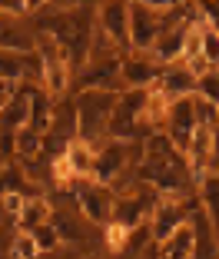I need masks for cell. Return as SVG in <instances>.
<instances>
[{
    "label": "cell",
    "instance_id": "cell-9",
    "mask_svg": "<svg viewBox=\"0 0 219 259\" xmlns=\"http://www.w3.org/2000/svg\"><path fill=\"white\" fill-rule=\"evenodd\" d=\"M129 236H133V229H129V226L110 220V223L103 226V246H106V252H110V256H120V252H126V249H129Z\"/></svg>",
    "mask_w": 219,
    "mask_h": 259
},
{
    "label": "cell",
    "instance_id": "cell-16",
    "mask_svg": "<svg viewBox=\"0 0 219 259\" xmlns=\"http://www.w3.org/2000/svg\"><path fill=\"white\" fill-rule=\"evenodd\" d=\"M0 10L4 14H14V17H23L27 14V0H0Z\"/></svg>",
    "mask_w": 219,
    "mask_h": 259
},
{
    "label": "cell",
    "instance_id": "cell-14",
    "mask_svg": "<svg viewBox=\"0 0 219 259\" xmlns=\"http://www.w3.org/2000/svg\"><path fill=\"white\" fill-rule=\"evenodd\" d=\"M23 206H27V196H23V193H14V190H0V213H7L10 220H17Z\"/></svg>",
    "mask_w": 219,
    "mask_h": 259
},
{
    "label": "cell",
    "instance_id": "cell-12",
    "mask_svg": "<svg viewBox=\"0 0 219 259\" xmlns=\"http://www.w3.org/2000/svg\"><path fill=\"white\" fill-rule=\"evenodd\" d=\"M10 256L14 259H37L40 256V249H37L30 233H14V239H10Z\"/></svg>",
    "mask_w": 219,
    "mask_h": 259
},
{
    "label": "cell",
    "instance_id": "cell-8",
    "mask_svg": "<svg viewBox=\"0 0 219 259\" xmlns=\"http://www.w3.org/2000/svg\"><path fill=\"white\" fill-rule=\"evenodd\" d=\"M199 196H203V209L212 220V226H219V173H206L199 180Z\"/></svg>",
    "mask_w": 219,
    "mask_h": 259
},
{
    "label": "cell",
    "instance_id": "cell-18",
    "mask_svg": "<svg viewBox=\"0 0 219 259\" xmlns=\"http://www.w3.org/2000/svg\"><path fill=\"white\" fill-rule=\"evenodd\" d=\"M140 4H150V7L169 10V7H180V4H186V0H140Z\"/></svg>",
    "mask_w": 219,
    "mask_h": 259
},
{
    "label": "cell",
    "instance_id": "cell-19",
    "mask_svg": "<svg viewBox=\"0 0 219 259\" xmlns=\"http://www.w3.org/2000/svg\"><path fill=\"white\" fill-rule=\"evenodd\" d=\"M216 33H219V23H216Z\"/></svg>",
    "mask_w": 219,
    "mask_h": 259
},
{
    "label": "cell",
    "instance_id": "cell-5",
    "mask_svg": "<svg viewBox=\"0 0 219 259\" xmlns=\"http://www.w3.org/2000/svg\"><path fill=\"white\" fill-rule=\"evenodd\" d=\"M97 27L113 40L116 47L129 50V0H100Z\"/></svg>",
    "mask_w": 219,
    "mask_h": 259
},
{
    "label": "cell",
    "instance_id": "cell-11",
    "mask_svg": "<svg viewBox=\"0 0 219 259\" xmlns=\"http://www.w3.org/2000/svg\"><path fill=\"white\" fill-rule=\"evenodd\" d=\"M199 57H203L212 70L219 67V33H216L212 23H206V27H203V50H199Z\"/></svg>",
    "mask_w": 219,
    "mask_h": 259
},
{
    "label": "cell",
    "instance_id": "cell-15",
    "mask_svg": "<svg viewBox=\"0 0 219 259\" xmlns=\"http://www.w3.org/2000/svg\"><path fill=\"white\" fill-rule=\"evenodd\" d=\"M14 233H17V223H10L7 213H0V249H4V246L10 249V239H14Z\"/></svg>",
    "mask_w": 219,
    "mask_h": 259
},
{
    "label": "cell",
    "instance_id": "cell-4",
    "mask_svg": "<svg viewBox=\"0 0 219 259\" xmlns=\"http://www.w3.org/2000/svg\"><path fill=\"white\" fill-rule=\"evenodd\" d=\"M159 63L153 54H146V50H129V54L120 57V80L126 90H146V87L156 83L159 76Z\"/></svg>",
    "mask_w": 219,
    "mask_h": 259
},
{
    "label": "cell",
    "instance_id": "cell-1",
    "mask_svg": "<svg viewBox=\"0 0 219 259\" xmlns=\"http://www.w3.org/2000/svg\"><path fill=\"white\" fill-rule=\"evenodd\" d=\"M116 97L113 90H80L73 100L76 107V137L90 140L93 146H100L106 140V126H110V116L116 110Z\"/></svg>",
    "mask_w": 219,
    "mask_h": 259
},
{
    "label": "cell",
    "instance_id": "cell-6",
    "mask_svg": "<svg viewBox=\"0 0 219 259\" xmlns=\"http://www.w3.org/2000/svg\"><path fill=\"white\" fill-rule=\"evenodd\" d=\"M63 156H67L70 169H73L76 180H93V163H97V146L90 143V140L83 137H73L67 143V150H63Z\"/></svg>",
    "mask_w": 219,
    "mask_h": 259
},
{
    "label": "cell",
    "instance_id": "cell-10",
    "mask_svg": "<svg viewBox=\"0 0 219 259\" xmlns=\"http://www.w3.org/2000/svg\"><path fill=\"white\" fill-rule=\"evenodd\" d=\"M23 57H27V54H14V50H0V80L20 83V80H23Z\"/></svg>",
    "mask_w": 219,
    "mask_h": 259
},
{
    "label": "cell",
    "instance_id": "cell-13",
    "mask_svg": "<svg viewBox=\"0 0 219 259\" xmlns=\"http://www.w3.org/2000/svg\"><path fill=\"white\" fill-rule=\"evenodd\" d=\"M30 236H33V243H37L40 256H43V252H53L57 246L63 243V239H60V233H57V229H53L50 223H43V226H37V229L30 233Z\"/></svg>",
    "mask_w": 219,
    "mask_h": 259
},
{
    "label": "cell",
    "instance_id": "cell-17",
    "mask_svg": "<svg viewBox=\"0 0 219 259\" xmlns=\"http://www.w3.org/2000/svg\"><path fill=\"white\" fill-rule=\"evenodd\" d=\"M17 93V83H10V80H0V110L10 103V97Z\"/></svg>",
    "mask_w": 219,
    "mask_h": 259
},
{
    "label": "cell",
    "instance_id": "cell-2",
    "mask_svg": "<svg viewBox=\"0 0 219 259\" xmlns=\"http://www.w3.org/2000/svg\"><path fill=\"white\" fill-rule=\"evenodd\" d=\"M70 193H73L76 209H80V213H83L93 226L103 229L106 223H110L116 196H113V190H110L106 183H97V180H76V186Z\"/></svg>",
    "mask_w": 219,
    "mask_h": 259
},
{
    "label": "cell",
    "instance_id": "cell-3",
    "mask_svg": "<svg viewBox=\"0 0 219 259\" xmlns=\"http://www.w3.org/2000/svg\"><path fill=\"white\" fill-rule=\"evenodd\" d=\"M163 14L166 10L140 4V0H129V50H146L150 54L153 44L163 33Z\"/></svg>",
    "mask_w": 219,
    "mask_h": 259
},
{
    "label": "cell",
    "instance_id": "cell-7",
    "mask_svg": "<svg viewBox=\"0 0 219 259\" xmlns=\"http://www.w3.org/2000/svg\"><path fill=\"white\" fill-rule=\"evenodd\" d=\"M50 216H53V203L50 199H43V196H37V199H27V206L20 209V216H17V233H33L37 226H43V223H50Z\"/></svg>",
    "mask_w": 219,
    "mask_h": 259
}]
</instances>
